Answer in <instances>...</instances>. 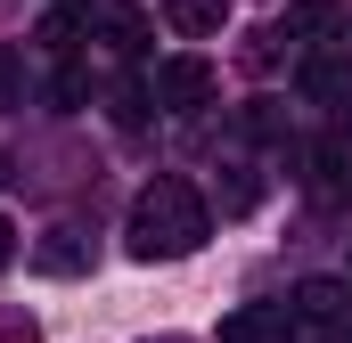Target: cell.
Listing matches in <instances>:
<instances>
[{
    "mask_svg": "<svg viewBox=\"0 0 352 343\" xmlns=\"http://www.w3.org/2000/svg\"><path fill=\"white\" fill-rule=\"evenodd\" d=\"M303 196H311L320 213H344L352 204V139H320V147L303 156Z\"/></svg>",
    "mask_w": 352,
    "mask_h": 343,
    "instance_id": "cell-2",
    "label": "cell"
},
{
    "mask_svg": "<svg viewBox=\"0 0 352 343\" xmlns=\"http://www.w3.org/2000/svg\"><path fill=\"white\" fill-rule=\"evenodd\" d=\"M328 343H352V335H344V327H336V335H328Z\"/></svg>",
    "mask_w": 352,
    "mask_h": 343,
    "instance_id": "cell-12",
    "label": "cell"
},
{
    "mask_svg": "<svg viewBox=\"0 0 352 343\" xmlns=\"http://www.w3.org/2000/svg\"><path fill=\"white\" fill-rule=\"evenodd\" d=\"M8 254H16V229H8V221H0V261H8Z\"/></svg>",
    "mask_w": 352,
    "mask_h": 343,
    "instance_id": "cell-11",
    "label": "cell"
},
{
    "mask_svg": "<svg viewBox=\"0 0 352 343\" xmlns=\"http://www.w3.org/2000/svg\"><path fill=\"white\" fill-rule=\"evenodd\" d=\"M107 41H115V58H140V49H148V16H140V8H115V16H107Z\"/></svg>",
    "mask_w": 352,
    "mask_h": 343,
    "instance_id": "cell-9",
    "label": "cell"
},
{
    "mask_svg": "<svg viewBox=\"0 0 352 343\" xmlns=\"http://www.w3.org/2000/svg\"><path fill=\"white\" fill-rule=\"evenodd\" d=\"M205 98H213V66H205V58H164V66H156V106L188 115V106H205Z\"/></svg>",
    "mask_w": 352,
    "mask_h": 343,
    "instance_id": "cell-3",
    "label": "cell"
},
{
    "mask_svg": "<svg viewBox=\"0 0 352 343\" xmlns=\"http://www.w3.org/2000/svg\"><path fill=\"white\" fill-rule=\"evenodd\" d=\"M246 123H254V139H278V106H270V98H254V115H246Z\"/></svg>",
    "mask_w": 352,
    "mask_h": 343,
    "instance_id": "cell-10",
    "label": "cell"
},
{
    "mask_svg": "<svg viewBox=\"0 0 352 343\" xmlns=\"http://www.w3.org/2000/svg\"><path fill=\"white\" fill-rule=\"evenodd\" d=\"M287 311H295L303 327H328V335H336V327L352 319V286H344V278H303Z\"/></svg>",
    "mask_w": 352,
    "mask_h": 343,
    "instance_id": "cell-5",
    "label": "cell"
},
{
    "mask_svg": "<svg viewBox=\"0 0 352 343\" xmlns=\"http://www.w3.org/2000/svg\"><path fill=\"white\" fill-rule=\"evenodd\" d=\"M164 16H173V33H188V41H205V33H221L230 0H164Z\"/></svg>",
    "mask_w": 352,
    "mask_h": 343,
    "instance_id": "cell-6",
    "label": "cell"
},
{
    "mask_svg": "<svg viewBox=\"0 0 352 343\" xmlns=\"http://www.w3.org/2000/svg\"><path fill=\"white\" fill-rule=\"evenodd\" d=\"M82 25H90V8H74V0H66V8H50V16H41V33H33V41H41L50 58H66V49L82 41Z\"/></svg>",
    "mask_w": 352,
    "mask_h": 343,
    "instance_id": "cell-8",
    "label": "cell"
},
{
    "mask_svg": "<svg viewBox=\"0 0 352 343\" xmlns=\"http://www.w3.org/2000/svg\"><path fill=\"white\" fill-rule=\"evenodd\" d=\"M205 196L188 188V180H148L140 196H131V221H123V246L131 261H180L205 246Z\"/></svg>",
    "mask_w": 352,
    "mask_h": 343,
    "instance_id": "cell-1",
    "label": "cell"
},
{
    "mask_svg": "<svg viewBox=\"0 0 352 343\" xmlns=\"http://www.w3.org/2000/svg\"><path fill=\"white\" fill-rule=\"evenodd\" d=\"M33 261H41L50 278H74V270H82V261H90V246H82V237H74V229H50V237L33 246Z\"/></svg>",
    "mask_w": 352,
    "mask_h": 343,
    "instance_id": "cell-7",
    "label": "cell"
},
{
    "mask_svg": "<svg viewBox=\"0 0 352 343\" xmlns=\"http://www.w3.org/2000/svg\"><path fill=\"white\" fill-rule=\"evenodd\" d=\"M295 311L287 303H246V311H230L221 319V343H295Z\"/></svg>",
    "mask_w": 352,
    "mask_h": 343,
    "instance_id": "cell-4",
    "label": "cell"
}]
</instances>
